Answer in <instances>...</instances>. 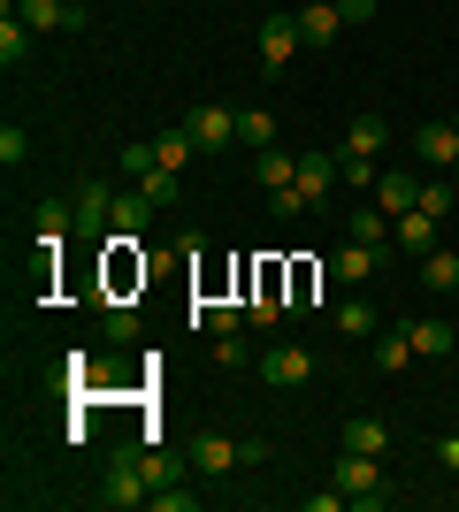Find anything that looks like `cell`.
<instances>
[{"label": "cell", "mask_w": 459, "mask_h": 512, "mask_svg": "<svg viewBox=\"0 0 459 512\" xmlns=\"http://www.w3.org/2000/svg\"><path fill=\"white\" fill-rule=\"evenodd\" d=\"M414 153H421V161H437V169H459V123H452V115H444V123H421Z\"/></svg>", "instance_id": "cell-11"}, {"label": "cell", "mask_w": 459, "mask_h": 512, "mask_svg": "<svg viewBox=\"0 0 459 512\" xmlns=\"http://www.w3.org/2000/svg\"><path fill=\"white\" fill-rule=\"evenodd\" d=\"M329 482H337V490L352 497V505H391V482H383V459H368V451H345V459H337V467H329Z\"/></svg>", "instance_id": "cell-2"}, {"label": "cell", "mask_w": 459, "mask_h": 512, "mask_svg": "<svg viewBox=\"0 0 459 512\" xmlns=\"http://www.w3.org/2000/svg\"><path fill=\"white\" fill-rule=\"evenodd\" d=\"M238 467H268V444H238V436H222V428H199L192 444V474H238Z\"/></svg>", "instance_id": "cell-1"}, {"label": "cell", "mask_w": 459, "mask_h": 512, "mask_svg": "<svg viewBox=\"0 0 459 512\" xmlns=\"http://www.w3.org/2000/svg\"><path fill=\"white\" fill-rule=\"evenodd\" d=\"M391 245H406V253H437V214L406 207V214L391 222Z\"/></svg>", "instance_id": "cell-17"}, {"label": "cell", "mask_w": 459, "mask_h": 512, "mask_svg": "<svg viewBox=\"0 0 459 512\" xmlns=\"http://www.w3.org/2000/svg\"><path fill=\"white\" fill-rule=\"evenodd\" d=\"M337 31H345L337 0H306V8H299V39L306 46H337Z\"/></svg>", "instance_id": "cell-15"}, {"label": "cell", "mask_w": 459, "mask_h": 512, "mask_svg": "<svg viewBox=\"0 0 459 512\" xmlns=\"http://www.w3.org/2000/svg\"><path fill=\"white\" fill-rule=\"evenodd\" d=\"M115 230V184H85L77 192V245H108Z\"/></svg>", "instance_id": "cell-7"}, {"label": "cell", "mask_w": 459, "mask_h": 512, "mask_svg": "<svg viewBox=\"0 0 459 512\" xmlns=\"http://www.w3.org/2000/svg\"><path fill=\"white\" fill-rule=\"evenodd\" d=\"M375 8H383V0H337V16H345V23H375Z\"/></svg>", "instance_id": "cell-36"}, {"label": "cell", "mask_w": 459, "mask_h": 512, "mask_svg": "<svg viewBox=\"0 0 459 512\" xmlns=\"http://www.w3.org/2000/svg\"><path fill=\"white\" fill-rule=\"evenodd\" d=\"M146 222H153V199L146 192H115V230L108 237H146Z\"/></svg>", "instance_id": "cell-21"}, {"label": "cell", "mask_w": 459, "mask_h": 512, "mask_svg": "<svg viewBox=\"0 0 459 512\" xmlns=\"http://www.w3.org/2000/svg\"><path fill=\"white\" fill-rule=\"evenodd\" d=\"M16 16L31 23V31H85V0H16Z\"/></svg>", "instance_id": "cell-8"}, {"label": "cell", "mask_w": 459, "mask_h": 512, "mask_svg": "<svg viewBox=\"0 0 459 512\" xmlns=\"http://www.w3.org/2000/svg\"><path fill=\"white\" fill-rule=\"evenodd\" d=\"M414 207H421V214H437V222H444V214H452V184H421V199H414Z\"/></svg>", "instance_id": "cell-34"}, {"label": "cell", "mask_w": 459, "mask_h": 512, "mask_svg": "<svg viewBox=\"0 0 459 512\" xmlns=\"http://www.w3.org/2000/svg\"><path fill=\"white\" fill-rule=\"evenodd\" d=\"M268 214H276V222H299V214H306L299 184H284V192H268Z\"/></svg>", "instance_id": "cell-33"}, {"label": "cell", "mask_w": 459, "mask_h": 512, "mask_svg": "<svg viewBox=\"0 0 459 512\" xmlns=\"http://www.w3.org/2000/svg\"><path fill=\"white\" fill-rule=\"evenodd\" d=\"M131 184L153 199V207H176V192H184V176H176V169H161V161H153L146 176H131Z\"/></svg>", "instance_id": "cell-26"}, {"label": "cell", "mask_w": 459, "mask_h": 512, "mask_svg": "<svg viewBox=\"0 0 459 512\" xmlns=\"http://www.w3.org/2000/svg\"><path fill=\"white\" fill-rule=\"evenodd\" d=\"M261 184H268V192H284V184H299V153L268 146V153H261Z\"/></svg>", "instance_id": "cell-27"}, {"label": "cell", "mask_w": 459, "mask_h": 512, "mask_svg": "<svg viewBox=\"0 0 459 512\" xmlns=\"http://www.w3.org/2000/svg\"><path fill=\"white\" fill-rule=\"evenodd\" d=\"M23 153H31V138H23V123H8V130H0V161H8V169H16Z\"/></svg>", "instance_id": "cell-35"}, {"label": "cell", "mask_w": 459, "mask_h": 512, "mask_svg": "<svg viewBox=\"0 0 459 512\" xmlns=\"http://www.w3.org/2000/svg\"><path fill=\"white\" fill-rule=\"evenodd\" d=\"M322 268H329L337 283H345V291H360V283H368L375 268H383V245H360V237H352V245H337V253H329Z\"/></svg>", "instance_id": "cell-9"}, {"label": "cell", "mask_w": 459, "mask_h": 512, "mask_svg": "<svg viewBox=\"0 0 459 512\" xmlns=\"http://www.w3.org/2000/svg\"><path fill=\"white\" fill-rule=\"evenodd\" d=\"M452 123H459V107H452Z\"/></svg>", "instance_id": "cell-38"}, {"label": "cell", "mask_w": 459, "mask_h": 512, "mask_svg": "<svg viewBox=\"0 0 459 512\" xmlns=\"http://www.w3.org/2000/svg\"><path fill=\"white\" fill-rule=\"evenodd\" d=\"M406 329H414V360H444L452 352V321H437V314H406Z\"/></svg>", "instance_id": "cell-16"}, {"label": "cell", "mask_w": 459, "mask_h": 512, "mask_svg": "<svg viewBox=\"0 0 459 512\" xmlns=\"http://www.w3.org/2000/svg\"><path fill=\"white\" fill-rule=\"evenodd\" d=\"M299 16H261V77H284L299 62Z\"/></svg>", "instance_id": "cell-5"}, {"label": "cell", "mask_w": 459, "mask_h": 512, "mask_svg": "<svg viewBox=\"0 0 459 512\" xmlns=\"http://www.w3.org/2000/svg\"><path fill=\"white\" fill-rule=\"evenodd\" d=\"M345 451H368V459H383V451H391V428L375 421V413H352V421H345Z\"/></svg>", "instance_id": "cell-20"}, {"label": "cell", "mask_w": 459, "mask_h": 512, "mask_svg": "<svg viewBox=\"0 0 459 512\" xmlns=\"http://www.w3.org/2000/svg\"><path fill=\"white\" fill-rule=\"evenodd\" d=\"M383 138H391V130H383V115H352L337 161H375V153H383Z\"/></svg>", "instance_id": "cell-13"}, {"label": "cell", "mask_w": 459, "mask_h": 512, "mask_svg": "<svg viewBox=\"0 0 459 512\" xmlns=\"http://www.w3.org/2000/svg\"><path fill=\"white\" fill-rule=\"evenodd\" d=\"M100 329H108V344H138V314H131V306H108Z\"/></svg>", "instance_id": "cell-28"}, {"label": "cell", "mask_w": 459, "mask_h": 512, "mask_svg": "<svg viewBox=\"0 0 459 512\" xmlns=\"http://www.w3.org/2000/svg\"><path fill=\"white\" fill-rule=\"evenodd\" d=\"M192 321H199V329H215V337H222V329H238V306H192Z\"/></svg>", "instance_id": "cell-31"}, {"label": "cell", "mask_w": 459, "mask_h": 512, "mask_svg": "<svg viewBox=\"0 0 459 512\" xmlns=\"http://www.w3.org/2000/svg\"><path fill=\"white\" fill-rule=\"evenodd\" d=\"M238 146H253V153L276 146V115L268 107H238Z\"/></svg>", "instance_id": "cell-23"}, {"label": "cell", "mask_w": 459, "mask_h": 512, "mask_svg": "<svg viewBox=\"0 0 459 512\" xmlns=\"http://www.w3.org/2000/svg\"><path fill=\"white\" fill-rule=\"evenodd\" d=\"M146 505H153V512H199V497H192V490H176V482H161Z\"/></svg>", "instance_id": "cell-30"}, {"label": "cell", "mask_w": 459, "mask_h": 512, "mask_svg": "<svg viewBox=\"0 0 459 512\" xmlns=\"http://www.w3.org/2000/svg\"><path fill=\"white\" fill-rule=\"evenodd\" d=\"M31 39H39V31H31V23L16 16V0H8V8H0V62H8V69L31 62Z\"/></svg>", "instance_id": "cell-19"}, {"label": "cell", "mask_w": 459, "mask_h": 512, "mask_svg": "<svg viewBox=\"0 0 459 512\" xmlns=\"http://www.w3.org/2000/svg\"><path fill=\"white\" fill-rule=\"evenodd\" d=\"M153 161H161V153H153V138H131V146H123V176H146Z\"/></svg>", "instance_id": "cell-32"}, {"label": "cell", "mask_w": 459, "mask_h": 512, "mask_svg": "<svg viewBox=\"0 0 459 512\" xmlns=\"http://www.w3.org/2000/svg\"><path fill=\"white\" fill-rule=\"evenodd\" d=\"M314 375V352L306 344H261V383L268 390H299Z\"/></svg>", "instance_id": "cell-6"}, {"label": "cell", "mask_w": 459, "mask_h": 512, "mask_svg": "<svg viewBox=\"0 0 459 512\" xmlns=\"http://www.w3.org/2000/svg\"><path fill=\"white\" fill-rule=\"evenodd\" d=\"M337 176H345V169H337V153H322V146H314V153H299V199H306V207H329Z\"/></svg>", "instance_id": "cell-10"}, {"label": "cell", "mask_w": 459, "mask_h": 512, "mask_svg": "<svg viewBox=\"0 0 459 512\" xmlns=\"http://www.w3.org/2000/svg\"><path fill=\"white\" fill-rule=\"evenodd\" d=\"M245 360H253V344H245L238 329H222L215 337V367H245Z\"/></svg>", "instance_id": "cell-29"}, {"label": "cell", "mask_w": 459, "mask_h": 512, "mask_svg": "<svg viewBox=\"0 0 459 512\" xmlns=\"http://www.w3.org/2000/svg\"><path fill=\"white\" fill-rule=\"evenodd\" d=\"M329 321H337V337H352V344H360V337H375V329H383L368 299H345V306H337V314H329Z\"/></svg>", "instance_id": "cell-24"}, {"label": "cell", "mask_w": 459, "mask_h": 512, "mask_svg": "<svg viewBox=\"0 0 459 512\" xmlns=\"http://www.w3.org/2000/svg\"><path fill=\"white\" fill-rule=\"evenodd\" d=\"M153 497V482H146V467H138V451H123L108 467V482H100V505L108 512H131V505H146Z\"/></svg>", "instance_id": "cell-4"}, {"label": "cell", "mask_w": 459, "mask_h": 512, "mask_svg": "<svg viewBox=\"0 0 459 512\" xmlns=\"http://www.w3.org/2000/svg\"><path fill=\"white\" fill-rule=\"evenodd\" d=\"M375 207H383V214H391V222H398V214H406V207H414V199H421V184H414V176H398V169H383V176H375Z\"/></svg>", "instance_id": "cell-18"}, {"label": "cell", "mask_w": 459, "mask_h": 512, "mask_svg": "<svg viewBox=\"0 0 459 512\" xmlns=\"http://www.w3.org/2000/svg\"><path fill=\"white\" fill-rule=\"evenodd\" d=\"M345 230H352V237H360V245H383V253H391V214L375 207V199H368V207H360V214H352Z\"/></svg>", "instance_id": "cell-25"}, {"label": "cell", "mask_w": 459, "mask_h": 512, "mask_svg": "<svg viewBox=\"0 0 459 512\" xmlns=\"http://www.w3.org/2000/svg\"><path fill=\"white\" fill-rule=\"evenodd\" d=\"M437 467H452V474H459V436H437Z\"/></svg>", "instance_id": "cell-37"}, {"label": "cell", "mask_w": 459, "mask_h": 512, "mask_svg": "<svg viewBox=\"0 0 459 512\" xmlns=\"http://www.w3.org/2000/svg\"><path fill=\"white\" fill-rule=\"evenodd\" d=\"M153 153H161V169H176V176H184V169H192V130H184V123H176V130H153Z\"/></svg>", "instance_id": "cell-22"}, {"label": "cell", "mask_w": 459, "mask_h": 512, "mask_svg": "<svg viewBox=\"0 0 459 512\" xmlns=\"http://www.w3.org/2000/svg\"><path fill=\"white\" fill-rule=\"evenodd\" d=\"M184 130H192V146H199V153H230V146H238V107L199 100L192 115H184Z\"/></svg>", "instance_id": "cell-3"}, {"label": "cell", "mask_w": 459, "mask_h": 512, "mask_svg": "<svg viewBox=\"0 0 459 512\" xmlns=\"http://www.w3.org/2000/svg\"><path fill=\"white\" fill-rule=\"evenodd\" d=\"M375 367H383V375H398V367H414V329H406V321H383V329H375Z\"/></svg>", "instance_id": "cell-12"}, {"label": "cell", "mask_w": 459, "mask_h": 512, "mask_svg": "<svg viewBox=\"0 0 459 512\" xmlns=\"http://www.w3.org/2000/svg\"><path fill=\"white\" fill-rule=\"evenodd\" d=\"M421 291H437V299H459V245H437V253H421Z\"/></svg>", "instance_id": "cell-14"}]
</instances>
